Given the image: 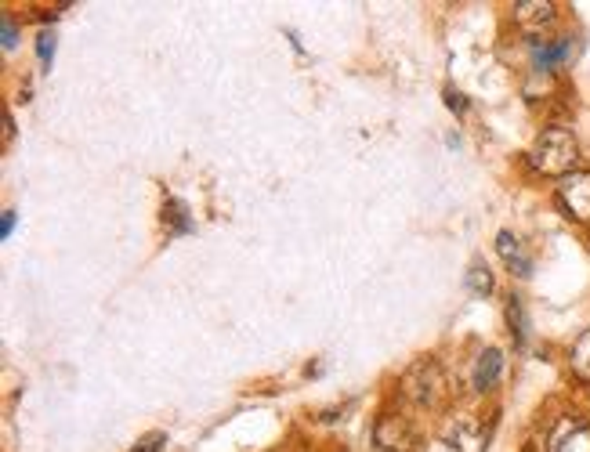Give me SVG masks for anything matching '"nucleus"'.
Wrapping results in <instances>:
<instances>
[{
  "label": "nucleus",
  "mask_w": 590,
  "mask_h": 452,
  "mask_svg": "<svg viewBox=\"0 0 590 452\" xmlns=\"http://www.w3.org/2000/svg\"><path fill=\"white\" fill-rule=\"evenodd\" d=\"M576 160H580V142L576 134L565 127H547L529 149V163L547 178H569L576 174Z\"/></svg>",
  "instance_id": "f257e3e1"
},
{
  "label": "nucleus",
  "mask_w": 590,
  "mask_h": 452,
  "mask_svg": "<svg viewBox=\"0 0 590 452\" xmlns=\"http://www.w3.org/2000/svg\"><path fill=\"white\" fill-rule=\"evenodd\" d=\"M402 391L410 402H417L420 409H442L449 398V384H446V373L438 366L435 358H420L406 369V377H402Z\"/></svg>",
  "instance_id": "f03ea898"
},
{
  "label": "nucleus",
  "mask_w": 590,
  "mask_h": 452,
  "mask_svg": "<svg viewBox=\"0 0 590 452\" xmlns=\"http://www.w3.org/2000/svg\"><path fill=\"white\" fill-rule=\"evenodd\" d=\"M373 445H377V452H417L420 438L406 416L384 413L373 427Z\"/></svg>",
  "instance_id": "7ed1b4c3"
},
{
  "label": "nucleus",
  "mask_w": 590,
  "mask_h": 452,
  "mask_svg": "<svg viewBox=\"0 0 590 452\" xmlns=\"http://www.w3.org/2000/svg\"><path fill=\"white\" fill-rule=\"evenodd\" d=\"M558 203H562V210L572 221L590 225V170H576V174L562 178V185H558Z\"/></svg>",
  "instance_id": "20e7f679"
},
{
  "label": "nucleus",
  "mask_w": 590,
  "mask_h": 452,
  "mask_svg": "<svg viewBox=\"0 0 590 452\" xmlns=\"http://www.w3.org/2000/svg\"><path fill=\"white\" fill-rule=\"evenodd\" d=\"M554 19H558V8L551 0H518L514 4V22L525 29V33H543L551 29Z\"/></svg>",
  "instance_id": "39448f33"
},
{
  "label": "nucleus",
  "mask_w": 590,
  "mask_h": 452,
  "mask_svg": "<svg viewBox=\"0 0 590 452\" xmlns=\"http://www.w3.org/2000/svg\"><path fill=\"white\" fill-rule=\"evenodd\" d=\"M572 55V40L562 37V40H533V66L536 73H551V69H558L562 62H569Z\"/></svg>",
  "instance_id": "423d86ee"
},
{
  "label": "nucleus",
  "mask_w": 590,
  "mask_h": 452,
  "mask_svg": "<svg viewBox=\"0 0 590 452\" xmlns=\"http://www.w3.org/2000/svg\"><path fill=\"white\" fill-rule=\"evenodd\" d=\"M449 449L453 452H486V431L475 424V420H457L449 427Z\"/></svg>",
  "instance_id": "0eeeda50"
},
{
  "label": "nucleus",
  "mask_w": 590,
  "mask_h": 452,
  "mask_svg": "<svg viewBox=\"0 0 590 452\" xmlns=\"http://www.w3.org/2000/svg\"><path fill=\"white\" fill-rule=\"evenodd\" d=\"M500 373H504V355H500L496 348H486L475 362V391H482V395L493 391Z\"/></svg>",
  "instance_id": "6e6552de"
},
{
  "label": "nucleus",
  "mask_w": 590,
  "mask_h": 452,
  "mask_svg": "<svg viewBox=\"0 0 590 452\" xmlns=\"http://www.w3.org/2000/svg\"><path fill=\"white\" fill-rule=\"evenodd\" d=\"M496 250H500V257H504L507 268H511L518 279H529V272H533V261L525 257L522 243H518L511 232H500V236H496Z\"/></svg>",
  "instance_id": "1a4fd4ad"
},
{
  "label": "nucleus",
  "mask_w": 590,
  "mask_h": 452,
  "mask_svg": "<svg viewBox=\"0 0 590 452\" xmlns=\"http://www.w3.org/2000/svg\"><path fill=\"white\" fill-rule=\"evenodd\" d=\"M583 416H562L558 424H554V431H551V438H547V452H569V445H572V438L583 431Z\"/></svg>",
  "instance_id": "9d476101"
},
{
  "label": "nucleus",
  "mask_w": 590,
  "mask_h": 452,
  "mask_svg": "<svg viewBox=\"0 0 590 452\" xmlns=\"http://www.w3.org/2000/svg\"><path fill=\"white\" fill-rule=\"evenodd\" d=\"M163 228H167L171 236H185V232H192V217L181 199H167V203H163Z\"/></svg>",
  "instance_id": "9b49d317"
},
{
  "label": "nucleus",
  "mask_w": 590,
  "mask_h": 452,
  "mask_svg": "<svg viewBox=\"0 0 590 452\" xmlns=\"http://www.w3.org/2000/svg\"><path fill=\"white\" fill-rule=\"evenodd\" d=\"M569 366L576 377L590 384V330H583L580 337H576V344H572V351H569Z\"/></svg>",
  "instance_id": "f8f14e48"
},
{
  "label": "nucleus",
  "mask_w": 590,
  "mask_h": 452,
  "mask_svg": "<svg viewBox=\"0 0 590 452\" xmlns=\"http://www.w3.org/2000/svg\"><path fill=\"white\" fill-rule=\"evenodd\" d=\"M507 322H511V337L514 344H525V337H529V319H525V308L518 297H511L507 301Z\"/></svg>",
  "instance_id": "ddd939ff"
},
{
  "label": "nucleus",
  "mask_w": 590,
  "mask_h": 452,
  "mask_svg": "<svg viewBox=\"0 0 590 452\" xmlns=\"http://www.w3.org/2000/svg\"><path fill=\"white\" fill-rule=\"evenodd\" d=\"M467 290L475 293V297H489L493 293V275H489V268L482 261L467 268Z\"/></svg>",
  "instance_id": "4468645a"
},
{
  "label": "nucleus",
  "mask_w": 590,
  "mask_h": 452,
  "mask_svg": "<svg viewBox=\"0 0 590 452\" xmlns=\"http://www.w3.org/2000/svg\"><path fill=\"white\" fill-rule=\"evenodd\" d=\"M163 445H167V434L153 431V434H145V438H138V445H134L131 452H160Z\"/></svg>",
  "instance_id": "2eb2a0df"
},
{
  "label": "nucleus",
  "mask_w": 590,
  "mask_h": 452,
  "mask_svg": "<svg viewBox=\"0 0 590 452\" xmlns=\"http://www.w3.org/2000/svg\"><path fill=\"white\" fill-rule=\"evenodd\" d=\"M0 44L4 48H15L19 44V29H15V22H11V15H0Z\"/></svg>",
  "instance_id": "dca6fc26"
},
{
  "label": "nucleus",
  "mask_w": 590,
  "mask_h": 452,
  "mask_svg": "<svg viewBox=\"0 0 590 452\" xmlns=\"http://www.w3.org/2000/svg\"><path fill=\"white\" fill-rule=\"evenodd\" d=\"M37 55L44 66H51V58H55V37L51 33H40L37 37Z\"/></svg>",
  "instance_id": "f3484780"
},
{
  "label": "nucleus",
  "mask_w": 590,
  "mask_h": 452,
  "mask_svg": "<svg viewBox=\"0 0 590 452\" xmlns=\"http://www.w3.org/2000/svg\"><path fill=\"white\" fill-rule=\"evenodd\" d=\"M446 105L453 109V113H464V109H467V102H464V95H460V91H446Z\"/></svg>",
  "instance_id": "a211bd4d"
},
{
  "label": "nucleus",
  "mask_w": 590,
  "mask_h": 452,
  "mask_svg": "<svg viewBox=\"0 0 590 452\" xmlns=\"http://www.w3.org/2000/svg\"><path fill=\"white\" fill-rule=\"evenodd\" d=\"M11 228H15V210H4V217H0V239H8Z\"/></svg>",
  "instance_id": "6ab92c4d"
},
{
  "label": "nucleus",
  "mask_w": 590,
  "mask_h": 452,
  "mask_svg": "<svg viewBox=\"0 0 590 452\" xmlns=\"http://www.w3.org/2000/svg\"><path fill=\"white\" fill-rule=\"evenodd\" d=\"M11 134H15V120L4 116V142H11Z\"/></svg>",
  "instance_id": "aec40b11"
}]
</instances>
